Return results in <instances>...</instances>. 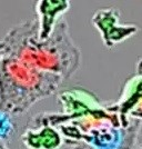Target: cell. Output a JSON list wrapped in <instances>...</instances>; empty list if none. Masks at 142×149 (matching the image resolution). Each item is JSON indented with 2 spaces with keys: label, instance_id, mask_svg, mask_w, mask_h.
Returning <instances> with one entry per match:
<instances>
[{
  "label": "cell",
  "instance_id": "6da1fadb",
  "mask_svg": "<svg viewBox=\"0 0 142 149\" xmlns=\"http://www.w3.org/2000/svg\"><path fill=\"white\" fill-rule=\"evenodd\" d=\"M62 112L40 113L70 149H134L141 121L108 108L93 93L72 88L58 95Z\"/></svg>",
  "mask_w": 142,
  "mask_h": 149
},
{
  "label": "cell",
  "instance_id": "7a4b0ae2",
  "mask_svg": "<svg viewBox=\"0 0 142 149\" xmlns=\"http://www.w3.org/2000/svg\"><path fill=\"white\" fill-rule=\"evenodd\" d=\"M92 25L99 31L105 48L112 49L124 40L136 36L139 27L132 24H121V13L116 7L100 8L93 13Z\"/></svg>",
  "mask_w": 142,
  "mask_h": 149
},
{
  "label": "cell",
  "instance_id": "3957f363",
  "mask_svg": "<svg viewBox=\"0 0 142 149\" xmlns=\"http://www.w3.org/2000/svg\"><path fill=\"white\" fill-rule=\"evenodd\" d=\"M108 108L142 123V57L136 62L134 74L123 84L120 97L114 102L109 104Z\"/></svg>",
  "mask_w": 142,
  "mask_h": 149
},
{
  "label": "cell",
  "instance_id": "277c9868",
  "mask_svg": "<svg viewBox=\"0 0 142 149\" xmlns=\"http://www.w3.org/2000/svg\"><path fill=\"white\" fill-rule=\"evenodd\" d=\"M21 140L27 149H60L63 145L61 134L38 115L27 126Z\"/></svg>",
  "mask_w": 142,
  "mask_h": 149
},
{
  "label": "cell",
  "instance_id": "5b68a950",
  "mask_svg": "<svg viewBox=\"0 0 142 149\" xmlns=\"http://www.w3.org/2000/svg\"><path fill=\"white\" fill-rule=\"evenodd\" d=\"M71 7L68 0H40L36 3L38 38L47 40L51 37L58 22Z\"/></svg>",
  "mask_w": 142,
  "mask_h": 149
},
{
  "label": "cell",
  "instance_id": "8992f818",
  "mask_svg": "<svg viewBox=\"0 0 142 149\" xmlns=\"http://www.w3.org/2000/svg\"><path fill=\"white\" fill-rule=\"evenodd\" d=\"M15 131V126L11 120V117L5 110L0 109V143H3L5 140L9 139V137L12 136Z\"/></svg>",
  "mask_w": 142,
  "mask_h": 149
}]
</instances>
